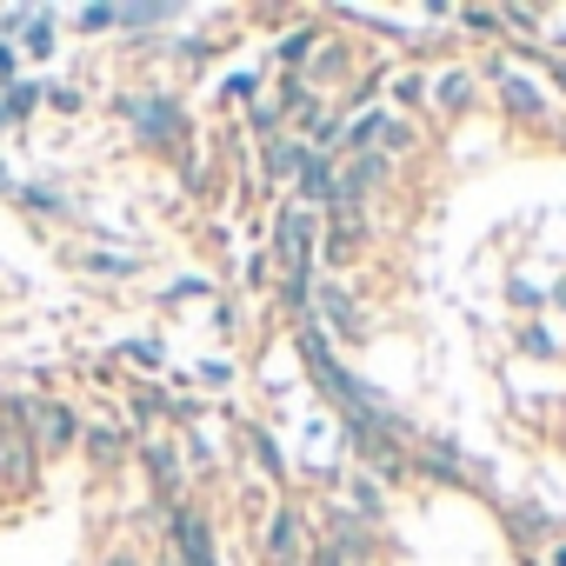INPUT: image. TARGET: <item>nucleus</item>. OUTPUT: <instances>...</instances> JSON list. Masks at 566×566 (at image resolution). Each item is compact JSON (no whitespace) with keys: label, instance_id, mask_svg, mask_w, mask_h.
Segmentation results:
<instances>
[{"label":"nucleus","instance_id":"f257e3e1","mask_svg":"<svg viewBox=\"0 0 566 566\" xmlns=\"http://www.w3.org/2000/svg\"><path fill=\"white\" fill-rule=\"evenodd\" d=\"M273 566H307V533H301L294 513L273 520Z\"/></svg>","mask_w":566,"mask_h":566},{"label":"nucleus","instance_id":"f03ea898","mask_svg":"<svg viewBox=\"0 0 566 566\" xmlns=\"http://www.w3.org/2000/svg\"><path fill=\"white\" fill-rule=\"evenodd\" d=\"M307 247H314L307 213H287V220H280V253H287V266H294V273H307Z\"/></svg>","mask_w":566,"mask_h":566},{"label":"nucleus","instance_id":"7ed1b4c3","mask_svg":"<svg viewBox=\"0 0 566 566\" xmlns=\"http://www.w3.org/2000/svg\"><path fill=\"white\" fill-rule=\"evenodd\" d=\"M174 533H180V546H187V566H213V539H207V520H200V513H180Z\"/></svg>","mask_w":566,"mask_h":566},{"label":"nucleus","instance_id":"20e7f679","mask_svg":"<svg viewBox=\"0 0 566 566\" xmlns=\"http://www.w3.org/2000/svg\"><path fill=\"white\" fill-rule=\"evenodd\" d=\"M21 413H34V427H41V440H48V447L74 440V413H67V407H21Z\"/></svg>","mask_w":566,"mask_h":566},{"label":"nucleus","instance_id":"39448f33","mask_svg":"<svg viewBox=\"0 0 566 566\" xmlns=\"http://www.w3.org/2000/svg\"><path fill=\"white\" fill-rule=\"evenodd\" d=\"M307 193L327 200V193H334V174H327V167H307Z\"/></svg>","mask_w":566,"mask_h":566},{"label":"nucleus","instance_id":"423d86ee","mask_svg":"<svg viewBox=\"0 0 566 566\" xmlns=\"http://www.w3.org/2000/svg\"><path fill=\"white\" fill-rule=\"evenodd\" d=\"M374 134H387V120H360L354 127V147H374Z\"/></svg>","mask_w":566,"mask_h":566},{"label":"nucleus","instance_id":"0eeeda50","mask_svg":"<svg viewBox=\"0 0 566 566\" xmlns=\"http://www.w3.org/2000/svg\"><path fill=\"white\" fill-rule=\"evenodd\" d=\"M553 566H566V546H559V559H553Z\"/></svg>","mask_w":566,"mask_h":566}]
</instances>
